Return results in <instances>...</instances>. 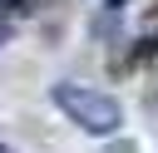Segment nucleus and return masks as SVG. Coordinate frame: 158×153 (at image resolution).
<instances>
[{
	"label": "nucleus",
	"mask_w": 158,
	"mask_h": 153,
	"mask_svg": "<svg viewBox=\"0 0 158 153\" xmlns=\"http://www.w3.org/2000/svg\"><path fill=\"white\" fill-rule=\"evenodd\" d=\"M49 104L54 109H64L84 133H94V138H109V133H118V123H123V109H118V99L114 94H104V89H89V84H49Z\"/></svg>",
	"instance_id": "nucleus-1"
},
{
	"label": "nucleus",
	"mask_w": 158,
	"mask_h": 153,
	"mask_svg": "<svg viewBox=\"0 0 158 153\" xmlns=\"http://www.w3.org/2000/svg\"><path fill=\"white\" fill-rule=\"evenodd\" d=\"M10 35H15V25H10V15H0V44H10Z\"/></svg>",
	"instance_id": "nucleus-2"
},
{
	"label": "nucleus",
	"mask_w": 158,
	"mask_h": 153,
	"mask_svg": "<svg viewBox=\"0 0 158 153\" xmlns=\"http://www.w3.org/2000/svg\"><path fill=\"white\" fill-rule=\"evenodd\" d=\"M0 153H10V148H0Z\"/></svg>",
	"instance_id": "nucleus-3"
}]
</instances>
